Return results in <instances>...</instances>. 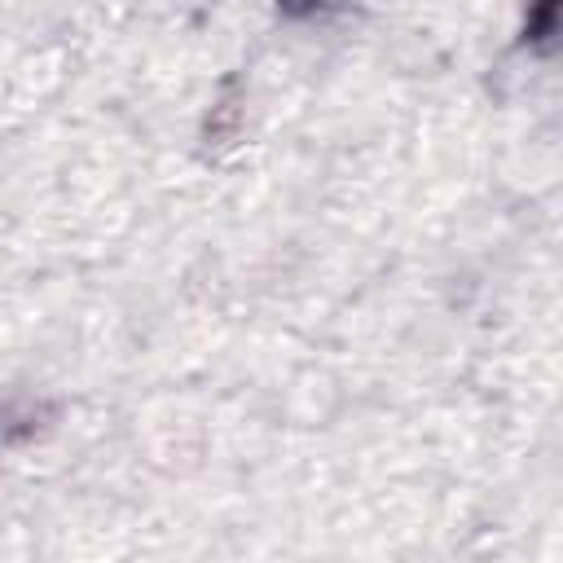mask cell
Instances as JSON below:
<instances>
[{"instance_id":"6da1fadb","label":"cell","mask_w":563,"mask_h":563,"mask_svg":"<svg viewBox=\"0 0 563 563\" xmlns=\"http://www.w3.org/2000/svg\"><path fill=\"white\" fill-rule=\"evenodd\" d=\"M321 4H325V0H282V9L295 13V18H299V13H312V9H321Z\"/></svg>"}]
</instances>
